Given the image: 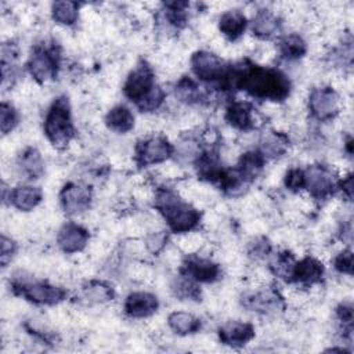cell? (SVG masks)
Listing matches in <instances>:
<instances>
[{"label": "cell", "instance_id": "obj_24", "mask_svg": "<svg viewBox=\"0 0 354 354\" xmlns=\"http://www.w3.org/2000/svg\"><path fill=\"white\" fill-rule=\"evenodd\" d=\"M54 21L61 25H72L77 18V4L73 1H55L51 6Z\"/></svg>", "mask_w": 354, "mask_h": 354}, {"label": "cell", "instance_id": "obj_35", "mask_svg": "<svg viewBox=\"0 0 354 354\" xmlns=\"http://www.w3.org/2000/svg\"><path fill=\"white\" fill-rule=\"evenodd\" d=\"M351 187H353V177H351V174H348L342 183V189H343V192H346L347 198H351V192H353Z\"/></svg>", "mask_w": 354, "mask_h": 354}, {"label": "cell", "instance_id": "obj_16", "mask_svg": "<svg viewBox=\"0 0 354 354\" xmlns=\"http://www.w3.org/2000/svg\"><path fill=\"white\" fill-rule=\"evenodd\" d=\"M322 275H324L322 264L313 257H306L299 263H295L290 278H293L297 282L311 285V283L319 282Z\"/></svg>", "mask_w": 354, "mask_h": 354}, {"label": "cell", "instance_id": "obj_17", "mask_svg": "<svg viewBox=\"0 0 354 354\" xmlns=\"http://www.w3.org/2000/svg\"><path fill=\"white\" fill-rule=\"evenodd\" d=\"M41 201V191L37 187L21 185L10 192V202L19 210L29 212Z\"/></svg>", "mask_w": 354, "mask_h": 354}, {"label": "cell", "instance_id": "obj_2", "mask_svg": "<svg viewBox=\"0 0 354 354\" xmlns=\"http://www.w3.org/2000/svg\"><path fill=\"white\" fill-rule=\"evenodd\" d=\"M155 206L166 218L174 232H188L196 227L201 214L196 209L183 202L174 192L160 191L156 195Z\"/></svg>", "mask_w": 354, "mask_h": 354}, {"label": "cell", "instance_id": "obj_3", "mask_svg": "<svg viewBox=\"0 0 354 354\" xmlns=\"http://www.w3.org/2000/svg\"><path fill=\"white\" fill-rule=\"evenodd\" d=\"M44 133L57 147H62L69 142L73 136V124L68 98L59 97L53 102L46 115Z\"/></svg>", "mask_w": 354, "mask_h": 354}, {"label": "cell", "instance_id": "obj_13", "mask_svg": "<svg viewBox=\"0 0 354 354\" xmlns=\"http://www.w3.org/2000/svg\"><path fill=\"white\" fill-rule=\"evenodd\" d=\"M158 299L148 292H133L126 297L124 311L134 318H142L153 314L158 308Z\"/></svg>", "mask_w": 354, "mask_h": 354}, {"label": "cell", "instance_id": "obj_1", "mask_svg": "<svg viewBox=\"0 0 354 354\" xmlns=\"http://www.w3.org/2000/svg\"><path fill=\"white\" fill-rule=\"evenodd\" d=\"M236 86H241L249 94L257 98L281 101L289 94V82L281 72L252 66L243 73L236 75Z\"/></svg>", "mask_w": 354, "mask_h": 354}, {"label": "cell", "instance_id": "obj_26", "mask_svg": "<svg viewBox=\"0 0 354 354\" xmlns=\"http://www.w3.org/2000/svg\"><path fill=\"white\" fill-rule=\"evenodd\" d=\"M83 292H84L86 299L93 303H102V301L111 300L113 297L112 288L100 281L88 282V285L83 289Z\"/></svg>", "mask_w": 354, "mask_h": 354}, {"label": "cell", "instance_id": "obj_11", "mask_svg": "<svg viewBox=\"0 0 354 354\" xmlns=\"http://www.w3.org/2000/svg\"><path fill=\"white\" fill-rule=\"evenodd\" d=\"M90 199H91L90 188L76 183H71L65 185V188L61 192V203L65 212L71 214L86 210L90 205Z\"/></svg>", "mask_w": 354, "mask_h": 354}, {"label": "cell", "instance_id": "obj_28", "mask_svg": "<svg viewBox=\"0 0 354 354\" xmlns=\"http://www.w3.org/2000/svg\"><path fill=\"white\" fill-rule=\"evenodd\" d=\"M288 145V141L283 136L272 133L267 136L263 141V155H270V156H279L282 152H285Z\"/></svg>", "mask_w": 354, "mask_h": 354}, {"label": "cell", "instance_id": "obj_33", "mask_svg": "<svg viewBox=\"0 0 354 354\" xmlns=\"http://www.w3.org/2000/svg\"><path fill=\"white\" fill-rule=\"evenodd\" d=\"M14 252H15L14 242L3 235L1 236V264H3V267H6L8 260L12 257Z\"/></svg>", "mask_w": 354, "mask_h": 354}, {"label": "cell", "instance_id": "obj_5", "mask_svg": "<svg viewBox=\"0 0 354 354\" xmlns=\"http://www.w3.org/2000/svg\"><path fill=\"white\" fill-rule=\"evenodd\" d=\"M308 108L317 119L328 120L337 115L340 109V100L336 91L330 87H319L311 91Z\"/></svg>", "mask_w": 354, "mask_h": 354}, {"label": "cell", "instance_id": "obj_15", "mask_svg": "<svg viewBox=\"0 0 354 354\" xmlns=\"http://www.w3.org/2000/svg\"><path fill=\"white\" fill-rule=\"evenodd\" d=\"M218 336L224 344L236 347L248 343L254 336V328L248 322L232 321L220 328Z\"/></svg>", "mask_w": 354, "mask_h": 354}, {"label": "cell", "instance_id": "obj_10", "mask_svg": "<svg viewBox=\"0 0 354 354\" xmlns=\"http://www.w3.org/2000/svg\"><path fill=\"white\" fill-rule=\"evenodd\" d=\"M194 73L202 80H217L224 76V65L223 61L209 53V51H198L191 61Z\"/></svg>", "mask_w": 354, "mask_h": 354}, {"label": "cell", "instance_id": "obj_27", "mask_svg": "<svg viewBox=\"0 0 354 354\" xmlns=\"http://www.w3.org/2000/svg\"><path fill=\"white\" fill-rule=\"evenodd\" d=\"M281 51L289 59L300 58L306 53V43L300 36L290 35L282 40Z\"/></svg>", "mask_w": 354, "mask_h": 354}, {"label": "cell", "instance_id": "obj_14", "mask_svg": "<svg viewBox=\"0 0 354 354\" xmlns=\"http://www.w3.org/2000/svg\"><path fill=\"white\" fill-rule=\"evenodd\" d=\"M57 241L65 253H76L86 246L88 241V232L83 227L69 223L59 230Z\"/></svg>", "mask_w": 354, "mask_h": 354}, {"label": "cell", "instance_id": "obj_30", "mask_svg": "<svg viewBox=\"0 0 354 354\" xmlns=\"http://www.w3.org/2000/svg\"><path fill=\"white\" fill-rule=\"evenodd\" d=\"M18 123V115L17 111L7 102H3L0 106V124L3 134H7L11 131Z\"/></svg>", "mask_w": 354, "mask_h": 354}, {"label": "cell", "instance_id": "obj_8", "mask_svg": "<svg viewBox=\"0 0 354 354\" xmlns=\"http://www.w3.org/2000/svg\"><path fill=\"white\" fill-rule=\"evenodd\" d=\"M173 152V147L163 137H151L137 145V160L142 166L160 163Z\"/></svg>", "mask_w": 354, "mask_h": 354}, {"label": "cell", "instance_id": "obj_21", "mask_svg": "<svg viewBox=\"0 0 354 354\" xmlns=\"http://www.w3.org/2000/svg\"><path fill=\"white\" fill-rule=\"evenodd\" d=\"M278 26H279L278 18L272 12L260 11L253 19L252 30L256 36L267 39V37H271L272 35L277 33Z\"/></svg>", "mask_w": 354, "mask_h": 354}, {"label": "cell", "instance_id": "obj_32", "mask_svg": "<svg viewBox=\"0 0 354 354\" xmlns=\"http://www.w3.org/2000/svg\"><path fill=\"white\" fill-rule=\"evenodd\" d=\"M335 268L342 274H351L353 272V254L351 250L340 252L335 259Z\"/></svg>", "mask_w": 354, "mask_h": 354}, {"label": "cell", "instance_id": "obj_12", "mask_svg": "<svg viewBox=\"0 0 354 354\" xmlns=\"http://www.w3.org/2000/svg\"><path fill=\"white\" fill-rule=\"evenodd\" d=\"M218 272V266L203 257L192 256L188 257L183 264L184 277L199 282H212L217 279Z\"/></svg>", "mask_w": 354, "mask_h": 354}, {"label": "cell", "instance_id": "obj_25", "mask_svg": "<svg viewBox=\"0 0 354 354\" xmlns=\"http://www.w3.org/2000/svg\"><path fill=\"white\" fill-rule=\"evenodd\" d=\"M19 166L30 178H36L43 170L40 153L33 148L26 149L19 159Z\"/></svg>", "mask_w": 354, "mask_h": 354}, {"label": "cell", "instance_id": "obj_29", "mask_svg": "<svg viewBox=\"0 0 354 354\" xmlns=\"http://www.w3.org/2000/svg\"><path fill=\"white\" fill-rule=\"evenodd\" d=\"M176 94L181 101H185V102L198 101V98L201 95L198 86L191 79L180 80V83L177 84V88H176Z\"/></svg>", "mask_w": 354, "mask_h": 354}, {"label": "cell", "instance_id": "obj_34", "mask_svg": "<svg viewBox=\"0 0 354 354\" xmlns=\"http://www.w3.org/2000/svg\"><path fill=\"white\" fill-rule=\"evenodd\" d=\"M165 243V235L163 234H155L152 235L149 239H148V248L152 250V252H156L159 250Z\"/></svg>", "mask_w": 354, "mask_h": 354}, {"label": "cell", "instance_id": "obj_4", "mask_svg": "<svg viewBox=\"0 0 354 354\" xmlns=\"http://www.w3.org/2000/svg\"><path fill=\"white\" fill-rule=\"evenodd\" d=\"M155 88L153 83V73L151 68L141 62L137 65V68L129 75L126 83H124V94L126 97L136 102L137 105Z\"/></svg>", "mask_w": 354, "mask_h": 354}, {"label": "cell", "instance_id": "obj_9", "mask_svg": "<svg viewBox=\"0 0 354 354\" xmlns=\"http://www.w3.org/2000/svg\"><path fill=\"white\" fill-rule=\"evenodd\" d=\"M304 187L315 198H325L332 194L335 181L332 173L324 166H311L304 171Z\"/></svg>", "mask_w": 354, "mask_h": 354}, {"label": "cell", "instance_id": "obj_31", "mask_svg": "<svg viewBox=\"0 0 354 354\" xmlns=\"http://www.w3.org/2000/svg\"><path fill=\"white\" fill-rule=\"evenodd\" d=\"M285 185L292 191L304 188V171L300 169H290L285 176Z\"/></svg>", "mask_w": 354, "mask_h": 354}, {"label": "cell", "instance_id": "obj_22", "mask_svg": "<svg viewBox=\"0 0 354 354\" xmlns=\"http://www.w3.org/2000/svg\"><path fill=\"white\" fill-rule=\"evenodd\" d=\"M227 120L236 129L245 130L252 126V109L245 102H234L227 109Z\"/></svg>", "mask_w": 354, "mask_h": 354}, {"label": "cell", "instance_id": "obj_6", "mask_svg": "<svg viewBox=\"0 0 354 354\" xmlns=\"http://www.w3.org/2000/svg\"><path fill=\"white\" fill-rule=\"evenodd\" d=\"M15 292L37 304H54L65 297V290L44 282H18Z\"/></svg>", "mask_w": 354, "mask_h": 354}, {"label": "cell", "instance_id": "obj_20", "mask_svg": "<svg viewBox=\"0 0 354 354\" xmlns=\"http://www.w3.org/2000/svg\"><path fill=\"white\" fill-rule=\"evenodd\" d=\"M169 326L178 335H189L201 328V322L196 317L185 311H174L167 318Z\"/></svg>", "mask_w": 354, "mask_h": 354}, {"label": "cell", "instance_id": "obj_23", "mask_svg": "<svg viewBox=\"0 0 354 354\" xmlns=\"http://www.w3.org/2000/svg\"><path fill=\"white\" fill-rule=\"evenodd\" d=\"M263 165H264V155L261 152L252 151L245 153L241 158L238 171L246 181H250L260 173V170L263 169Z\"/></svg>", "mask_w": 354, "mask_h": 354}, {"label": "cell", "instance_id": "obj_7", "mask_svg": "<svg viewBox=\"0 0 354 354\" xmlns=\"http://www.w3.org/2000/svg\"><path fill=\"white\" fill-rule=\"evenodd\" d=\"M28 68L37 82H48L57 73V57L54 50L37 47L29 58Z\"/></svg>", "mask_w": 354, "mask_h": 354}, {"label": "cell", "instance_id": "obj_18", "mask_svg": "<svg viewBox=\"0 0 354 354\" xmlns=\"http://www.w3.org/2000/svg\"><path fill=\"white\" fill-rule=\"evenodd\" d=\"M218 28L223 35H225L231 40H235L243 33L246 28V18L242 12L236 10L227 11L221 15L218 21Z\"/></svg>", "mask_w": 354, "mask_h": 354}, {"label": "cell", "instance_id": "obj_19", "mask_svg": "<svg viewBox=\"0 0 354 354\" xmlns=\"http://www.w3.org/2000/svg\"><path fill=\"white\" fill-rule=\"evenodd\" d=\"M105 123L111 130H113L116 133H126L133 129L134 116L129 108L119 105V106L112 108L108 112V115L105 118Z\"/></svg>", "mask_w": 354, "mask_h": 354}]
</instances>
